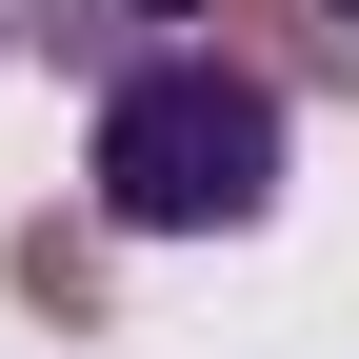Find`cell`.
Instances as JSON below:
<instances>
[{
	"instance_id": "7a4b0ae2",
	"label": "cell",
	"mask_w": 359,
	"mask_h": 359,
	"mask_svg": "<svg viewBox=\"0 0 359 359\" xmlns=\"http://www.w3.org/2000/svg\"><path fill=\"white\" fill-rule=\"evenodd\" d=\"M200 40H240L259 80H320V60H339V20H320V0H200Z\"/></svg>"
},
{
	"instance_id": "277c9868",
	"label": "cell",
	"mask_w": 359,
	"mask_h": 359,
	"mask_svg": "<svg viewBox=\"0 0 359 359\" xmlns=\"http://www.w3.org/2000/svg\"><path fill=\"white\" fill-rule=\"evenodd\" d=\"M20 299H40V320H100V240L40 219V240H20Z\"/></svg>"
},
{
	"instance_id": "8992f818",
	"label": "cell",
	"mask_w": 359,
	"mask_h": 359,
	"mask_svg": "<svg viewBox=\"0 0 359 359\" xmlns=\"http://www.w3.org/2000/svg\"><path fill=\"white\" fill-rule=\"evenodd\" d=\"M0 40H20V20H0Z\"/></svg>"
},
{
	"instance_id": "3957f363",
	"label": "cell",
	"mask_w": 359,
	"mask_h": 359,
	"mask_svg": "<svg viewBox=\"0 0 359 359\" xmlns=\"http://www.w3.org/2000/svg\"><path fill=\"white\" fill-rule=\"evenodd\" d=\"M160 20H200V0H40V40H60V60H100V80H120V60H140V40H160Z\"/></svg>"
},
{
	"instance_id": "6da1fadb",
	"label": "cell",
	"mask_w": 359,
	"mask_h": 359,
	"mask_svg": "<svg viewBox=\"0 0 359 359\" xmlns=\"http://www.w3.org/2000/svg\"><path fill=\"white\" fill-rule=\"evenodd\" d=\"M100 219L120 240H240L259 200H280V80L240 60V40H140V60L100 80Z\"/></svg>"
},
{
	"instance_id": "5b68a950",
	"label": "cell",
	"mask_w": 359,
	"mask_h": 359,
	"mask_svg": "<svg viewBox=\"0 0 359 359\" xmlns=\"http://www.w3.org/2000/svg\"><path fill=\"white\" fill-rule=\"evenodd\" d=\"M320 20H359V0H320Z\"/></svg>"
}]
</instances>
